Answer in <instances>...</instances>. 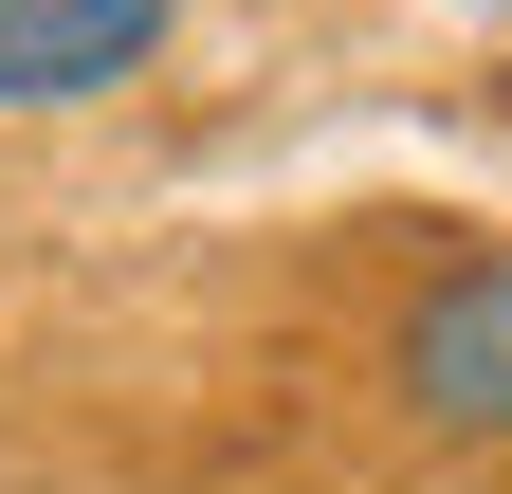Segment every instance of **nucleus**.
<instances>
[{
	"instance_id": "nucleus-2",
	"label": "nucleus",
	"mask_w": 512,
	"mask_h": 494,
	"mask_svg": "<svg viewBox=\"0 0 512 494\" xmlns=\"http://www.w3.org/2000/svg\"><path fill=\"white\" fill-rule=\"evenodd\" d=\"M165 55V0H37L0 37V110H74V92H128Z\"/></svg>"
},
{
	"instance_id": "nucleus-4",
	"label": "nucleus",
	"mask_w": 512,
	"mask_h": 494,
	"mask_svg": "<svg viewBox=\"0 0 512 494\" xmlns=\"http://www.w3.org/2000/svg\"><path fill=\"white\" fill-rule=\"evenodd\" d=\"M458 19H512V0H458Z\"/></svg>"
},
{
	"instance_id": "nucleus-3",
	"label": "nucleus",
	"mask_w": 512,
	"mask_h": 494,
	"mask_svg": "<svg viewBox=\"0 0 512 494\" xmlns=\"http://www.w3.org/2000/svg\"><path fill=\"white\" fill-rule=\"evenodd\" d=\"M19 19H37V0H0V37H19Z\"/></svg>"
},
{
	"instance_id": "nucleus-1",
	"label": "nucleus",
	"mask_w": 512,
	"mask_h": 494,
	"mask_svg": "<svg viewBox=\"0 0 512 494\" xmlns=\"http://www.w3.org/2000/svg\"><path fill=\"white\" fill-rule=\"evenodd\" d=\"M366 366H384V421H403V440H439V458H512V238L421 257Z\"/></svg>"
}]
</instances>
